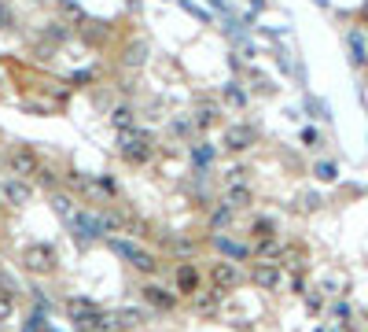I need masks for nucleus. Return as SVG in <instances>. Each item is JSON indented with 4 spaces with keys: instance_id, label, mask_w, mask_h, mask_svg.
Returning <instances> with one entry per match:
<instances>
[{
    "instance_id": "aec40b11",
    "label": "nucleus",
    "mask_w": 368,
    "mask_h": 332,
    "mask_svg": "<svg viewBox=\"0 0 368 332\" xmlns=\"http://www.w3.org/2000/svg\"><path fill=\"white\" fill-rule=\"evenodd\" d=\"M114 322L118 329H137L148 322V310H140V306H122V310H114Z\"/></svg>"
},
{
    "instance_id": "473e14b6",
    "label": "nucleus",
    "mask_w": 368,
    "mask_h": 332,
    "mask_svg": "<svg viewBox=\"0 0 368 332\" xmlns=\"http://www.w3.org/2000/svg\"><path fill=\"white\" fill-rule=\"evenodd\" d=\"M365 19H368V4H365Z\"/></svg>"
},
{
    "instance_id": "c85d7f7f",
    "label": "nucleus",
    "mask_w": 368,
    "mask_h": 332,
    "mask_svg": "<svg viewBox=\"0 0 368 332\" xmlns=\"http://www.w3.org/2000/svg\"><path fill=\"white\" fill-rule=\"evenodd\" d=\"M225 100H229L232 107H243V100H247V96H243V93H240V89H236V85H225Z\"/></svg>"
},
{
    "instance_id": "a211bd4d",
    "label": "nucleus",
    "mask_w": 368,
    "mask_h": 332,
    "mask_svg": "<svg viewBox=\"0 0 368 332\" xmlns=\"http://www.w3.org/2000/svg\"><path fill=\"white\" fill-rule=\"evenodd\" d=\"M192 122H195V130H214V126L221 122V107L206 100V104H199L192 111Z\"/></svg>"
},
{
    "instance_id": "9d476101",
    "label": "nucleus",
    "mask_w": 368,
    "mask_h": 332,
    "mask_svg": "<svg viewBox=\"0 0 368 332\" xmlns=\"http://www.w3.org/2000/svg\"><path fill=\"white\" fill-rule=\"evenodd\" d=\"M0 196H4L8 207H26L33 199V185L22 181V177H4L0 181Z\"/></svg>"
},
{
    "instance_id": "6e6552de",
    "label": "nucleus",
    "mask_w": 368,
    "mask_h": 332,
    "mask_svg": "<svg viewBox=\"0 0 368 332\" xmlns=\"http://www.w3.org/2000/svg\"><path fill=\"white\" fill-rule=\"evenodd\" d=\"M140 299H144V306H151V310H159V314L177 310V303H181L177 292H169V288H162V285H148V288H140Z\"/></svg>"
},
{
    "instance_id": "4be33fe9",
    "label": "nucleus",
    "mask_w": 368,
    "mask_h": 332,
    "mask_svg": "<svg viewBox=\"0 0 368 332\" xmlns=\"http://www.w3.org/2000/svg\"><path fill=\"white\" fill-rule=\"evenodd\" d=\"M251 236H254V244H258V240H273L276 236V222L273 218H258L251 225Z\"/></svg>"
},
{
    "instance_id": "393cba45",
    "label": "nucleus",
    "mask_w": 368,
    "mask_h": 332,
    "mask_svg": "<svg viewBox=\"0 0 368 332\" xmlns=\"http://www.w3.org/2000/svg\"><path fill=\"white\" fill-rule=\"evenodd\" d=\"M229 185H247V170H243V166H229V170H225V188Z\"/></svg>"
},
{
    "instance_id": "6ab92c4d",
    "label": "nucleus",
    "mask_w": 368,
    "mask_h": 332,
    "mask_svg": "<svg viewBox=\"0 0 368 332\" xmlns=\"http://www.w3.org/2000/svg\"><path fill=\"white\" fill-rule=\"evenodd\" d=\"M221 299H225V296H221L217 288H199V292L192 296V303H195V310H199V314H217Z\"/></svg>"
},
{
    "instance_id": "4468645a",
    "label": "nucleus",
    "mask_w": 368,
    "mask_h": 332,
    "mask_svg": "<svg viewBox=\"0 0 368 332\" xmlns=\"http://www.w3.org/2000/svg\"><path fill=\"white\" fill-rule=\"evenodd\" d=\"M48 203H52V211H56L67 225L77 218V214H82V203H77L70 193H59V188H52V193H48Z\"/></svg>"
},
{
    "instance_id": "f8f14e48",
    "label": "nucleus",
    "mask_w": 368,
    "mask_h": 332,
    "mask_svg": "<svg viewBox=\"0 0 368 332\" xmlns=\"http://www.w3.org/2000/svg\"><path fill=\"white\" fill-rule=\"evenodd\" d=\"M251 280L261 288V292H276L284 285V270L276 262H254V270H251Z\"/></svg>"
},
{
    "instance_id": "39448f33",
    "label": "nucleus",
    "mask_w": 368,
    "mask_h": 332,
    "mask_svg": "<svg viewBox=\"0 0 368 332\" xmlns=\"http://www.w3.org/2000/svg\"><path fill=\"white\" fill-rule=\"evenodd\" d=\"M100 225H103V233H118V236H144V222H137L125 207H114V203H107V207L100 211Z\"/></svg>"
},
{
    "instance_id": "412c9836",
    "label": "nucleus",
    "mask_w": 368,
    "mask_h": 332,
    "mask_svg": "<svg viewBox=\"0 0 368 332\" xmlns=\"http://www.w3.org/2000/svg\"><path fill=\"white\" fill-rule=\"evenodd\" d=\"M111 122H114V130L118 133H125V130H137V119H133V107H114L111 111Z\"/></svg>"
},
{
    "instance_id": "c756f323",
    "label": "nucleus",
    "mask_w": 368,
    "mask_h": 332,
    "mask_svg": "<svg viewBox=\"0 0 368 332\" xmlns=\"http://www.w3.org/2000/svg\"><path fill=\"white\" fill-rule=\"evenodd\" d=\"M45 37H48V41H63V37H67V30H63V22H52V27L45 30Z\"/></svg>"
},
{
    "instance_id": "a878e982",
    "label": "nucleus",
    "mask_w": 368,
    "mask_h": 332,
    "mask_svg": "<svg viewBox=\"0 0 368 332\" xmlns=\"http://www.w3.org/2000/svg\"><path fill=\"white\" fill-rule=\"evenodd\" d=\"M144 56H148V48H144V45H129L125 63H129V67H137V63H144Z\"/></svg>"
},
{
    "instance_id": "f3484780",
    "label": "nucleus",
    "mask_w": 368,
    "mask_h": 332,
    "mask_svg": "<svg viewBox=\"0 0 368 332\" xmlns=\"http://www.w3.org/2000/svg\"><path fill=\"white\" fill-rule=\"evenodd\" d=\"M254 248V259L258 262H276V266H280V259H284V255H287V248L280 244V240H258V244H251Z\"/></svg>"
},
{
    "instance_id": "1a4fd4ad",
    "label": "nucleus",
    "mask_w": 368,
    "mask_h": 332,
    "mask_svg": "<svg viewBox=\"0 0 368 332\" xmlns=\"http://www.w3.org/2000/svg\"><path fill=\"white\" fill-rule=\"evenodd\" d=\"M251 144H258V130L247 122H232L225 130V140H221V148L225 151H247Z\"/></svg>"
},
{
    "instance_id": "f03ea898",
    "label": "nucleus",
    "mask_w": 368,
    "mask_h": 332,
    "mask_svg": "<svg viewBox=\"0 0 368 332\" xmlns=\"http://www.w3.org/2000/svg\"><path fill=\"white\" fill-rule=\"evenodd\" d=\"M107 248L118 255V259H125L133 270H140V273H155V270H159L155 251L140 248V244H133V240H125V236H107Z\"/></svg>"
},
{
    "instance_id": "bb28decb",
    "label": "nucleus",
    "mask_w": 368,
    "mask_h": 332,
    "mask_svg": "<svg viewBox=\"0 0 368 332\" xmlns=\"http://www.w3.org/2000/svg\"><path fill=\"white\" fill-rule=\"evenodd\" d=\"M59 8H63V11H67V15H70V19H77V22H82V19H85V11H82V4H74V0H59Z\"/></svg>"
},
{
    "instance_id": "423d86ee",
    "label": "nucleus",
    "mask_w": 368,
    "mask_h": 332,
    "mask_svg": "<svg viewBox=\"0 0 368 332\" xmlns=\"http://www.w3.org/2000/svg\"><path fill=\"white\" fill-rule=\"evenodd\" d=\"M41 156L30 148V144H15L8 151V174L11 177H22V181H30V177H37L41 174Z\"/></svg>"
},
{
    "instance_id": "9b49d317",
    "label": "nucleus",
    "mask_w": 368,
    "mask_h": 332,
    "mask_svg": "<svg viewBox=\"0 0 368 332\" xmlns=\"http://www.w3.org/2000/svg\"><path fill=\"white\" fill-rule=\"evenodd\" d=\"M174 292H177V296H195V292H199V266H195V262H177Z\"/></svg>"
},
{
    "instance_id": "7c9ffc66",
    "label": "nucleus",
    "mask_w": 368,
    "mask_h": 332,
    "mask_svg": "<svg viewBox=\"0 0 368 332\" xmlns=\"http://www.w3.org/2000/svg\"><path fill=\"white\" fill-rule=\"evenodd\" d=\"M210 156H214V151H210V148H195V151H192L195 166H206V163H210Z\"/></svg>"
},
{
    "instance_id": "2eb2a0df",
    "label": "nucleus",
    "mask_w": 368,
    "mask_h": 332,
    "mask_svg": "<svg viewBox=\"0 0 368 332\" xmlns=\"http://www.w3.org/2000/svg\"><path fill=\"white\" fill-rule=\"evenodd\" d=\"M214 248L225 255L229 262H247V259L254 255L251 244H240V240H232V236H214Z\"/></svg>"
},
{
    "instance_id": "7ed1b4c3",
    "label": "nucleus",
    "mask_w": 368,
    "mask_h": 332,
    "mask_svg": "<svg viewBox=\"0 0 368 332\" xmlns=\"http://www.w3.org/2000/svg\"><path fill=\"white\" fill-rule=\"evenodd\" d=\"M103 306L100 303H92V299H67V322L77 329V332H96L103 325Z\"/></svg>"
},
{
    "instance_id": "2f4dec72",
    "label": "nucleus",
    "mask_w": 368,
    "mask_h": 332,
    "mask_svg": "<svg viewBox=\"0 0 368 332\" xmlns=\"http://www.w3.org/2000/svg\"><path fill=\"white\" fill-rule=\"evenodd\" d=\"M317 174L324 177V181H332V177H335V166H328V163H324V166H317Z\"/></svg>"
},
{
    "instance_id": "b1692460",
    "label": "nucleus",
    "mask_w": 368,
    "mask_h": 332,
    "mask_svg": "<svg viewBox=\"0 0 368 332\" xmlns=\"http://www.w3.org/2000/svg\"><path fill=\"white\" fill-rule=\"evenodd\" d=\"M232 214H236V211H232V207H225V203H221V207L214 211V218H210V229H214V233L221 236V229H225V225H232Z\"/></svg>"
},
{
    "instance_id": "cd10ccee",
    "label": "nucleus",
    "mask_w": 368,
    "mask_h": 332,
    "mask_svg": "<svg viewBox=\"0 0 368 332\" xmlns=\"http://www.w3.org/2000/svg\"><path fill=\"white\" fill-rule=\"evenodd\" d=\"M195 130V122H192V114H188V119H174V133L177 137H188Z\"/></svg>"
},
{
    "instance_id": "f257e3e1",
    "label": "nucleus",
    "mask_w": 368,
    "mask_h": 332,
    "mask_svg": "<svg viewBox=\"0 0 368 332\" xmlns=\"http://www.w3.org/2000/svg\"><path fill=\"white\" fill-rule=\"evenodd\" d=\"M118 156H122L129 166H144L151 156H155V137L148 130H125V133H118Z\"/></svg>"
},
{
    "instance_id": "ddd939ff",
    "label": "nucleus",
    "mask_w": 368,
    "mask_h": 332,
    "mask_svg": "<svg viewBox=\"0 0 368 332\" xmlns=\"http://www.w3.org/2000/svg\"><path fill=\"white\" fill-rule=\"evenodd\" d=\"M70 229H74V240L77 244H92L100 233H103V225H100V214H89V211H82L77 218L70 222Z\"/></svg>"
},
{
    "instance_id": "5701e85b",
    "label": "nucleus",
    "mask_w": 368,
    "mask_h": 332,
    "mask_svg": "<svg viewBox=\"0 0 368 332\" xmlns=\"http://www.w3.org/2000/svg\"><path fill=\"white\" fill-rule=\"evenodd\" d=\"M15 310H19L15 296H11L8 288H0V322H11V317H15Z\"/></svg>"
},
{
    "instance_id": "dca6fc26",
    "label": "nucleus",
    "mask_w": 368,
    "mask_h": 332,
    "mask_svg": "<svg viewBox=\"0 0 368 332\" xmlns=\"http://www.w3.org/2000/svg\"><path fill=\"white\" fill-rule=\"evenodd\" d=\"M221 203H225V207H232V211H247V207L254 203V188H251V185H229V188H225V199H221Z\"/></svg>"
},
{
    "instance_id": "0eeeda50",
    "label": "nucleus",
    "mask_w": 368,
    "mask_h": 332,
    "mask_svg": "<svg viewBox=\"0 0 368 332\" xmlns=\"http://www.w3.org/2000/svg\"><path fill=\"white\" fill-rule=\"evenodd\" d=\"M243 285V270H240V262H225V259H217L214 266H210V288H217L221 296H229V292H236Z\"/></svg>"
},
{
    "instance_id": "20e7f679",
    "label": "nucleus",
    "mask_w": 368,
    "mask_h": 332,
    "mask_svg": "<svg viewBox=\"0 0 368 332\" xmlns=\"http://www.w3.org/2000/svg\"><path fill=\"white\" fill-rule=\"evenodd\" d=\"M22 270H30V273H37V277H52L59 270V255H56V248L52 244H26L22 248Z\"/></svg>"
}]
</instances>
